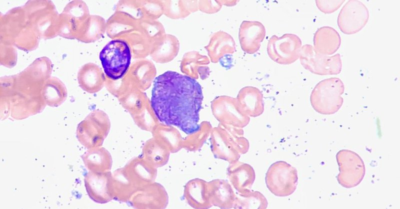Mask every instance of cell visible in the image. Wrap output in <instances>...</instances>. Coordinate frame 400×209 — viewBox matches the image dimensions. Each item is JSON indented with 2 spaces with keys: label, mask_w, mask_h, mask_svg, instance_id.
Returning a JSON list of instances; mask_svg holds the SVG:
<instances>
[{
  "label": "cell",
  "mask_w": 400,
  "mask_h": 209,
  "mask_svg": "<svg viewBox=\"0 0 400 209\" xmlns=\"http://www.w3.org/2000/svg\"><path fill=\"white\" fill-rule=\"evenodd\" d=\"M336 159L340 171L336 177L338 184L346 189L358 186L366 174L362 158L352 150L342 149L337 153Z\"/></svg>",
  "instance_id": "obj_4"
},
{
  "label": "cell",
  "mask_w": 400,
  "mask_h": 209,
  "mask_svg": "<svg viewBox=\"0 0 400 209\" xmlns=\"http://www.w3.org/2000/svg\"><path fill=\"white\" fill-rule=\"evenodd\" d=\"M368 19L369 11L367 7L360 1L350 0L340 11L337 23L342 33L350 35L361 30Z\"/></svg>",
  "instance_id": "obj_6"
},
{
  "label": "cell",
  "mask_w": 400,
  "mask_h": 209,
  "mask_svg": "<svg viewBox=\"0 0 400 209\" xmlns=\"http://www.w3.org/2000/svg\"><path fill=\"white\" fill-rule=\"evenodd\" d=\"M203 100L202 89L194 78L168 71L154 82L151 105L158 119L186 134L197 132Z\"/></svg>",
  "instance_id": "obj_1"
},
{
  "label": "cell",
  "mask_w": 400,
  "mask_h": 209,
  "mask_svg": "<svg viewBox=\"0 0 400 209\" xmlns=\"http://www.w3.org/2000/svg\"><path fill=\"white\" fill-rule=\"evenodd\" d=\"M299 57L302 66L313 74L330 75L341 72L342 61L339 53L332 56L319 54L312 45L305 44L300 48Z\"/></svg>",
  "instance_id": "obj_5"
},
{
  "label": "cell",
  "mask_w": 400,
  "mask_h": 209,
  "mask_svg": "<svg viewBox=\"0 0 400 209\" xmlns=\"http://www.w3.org/2000/svg\"><path fill=\"white\" fill-rule=\"evenodd\" d=\"M264 25L258 21L244 20L238 32V39L242 49L248 52L258 50L265 37Z\"/></svg>",
  "instance_id": "obj_9"
},
{
  "label": "cell",
  "mask_w": 400,
  "mask_h": 209,
  "mask_svg": "<svg viewBox=\"0 0 400 209\" xmlns=\"http://www.w3.org/2000/svg\"><path fill=\"white\" fill-rule=\"evenodd\" d=\"M345 0H316V3L321 11L331 13L338 10Z\"/></svg>",
  "instance_id": "obj_11"
},
{
  "label": "cell",
  "mask_w": 400,
  "mask_h": 209,
  "mask_svg": "<svg viewBox=\"0 0 400 209\" xmlns=\"http://www.w3.org/2000/svg\"><path fill=\"white\" fill-rule=\"evenodd\" d=\"M110 174L108 172L90 171L84 177V182L87 193L95 202L105 203L110 200Z\"/></svg>",
  "instance_id": "obj_8"
},
{
  "label": "cell",
  "mask_w": 400,
  "mask_h": 209,
  "mask_svg": "<svg viewBox=\"0 0 400 209\" xmlns=\"http://www.w3.org/2000/svg\"><path fill=\"white\" fill-rule=\"evenodd\" d=\"M344 91V85L340 79L331 77L318 82L310 96L313 109L322 115H332L342 106L344 99L341 96Z\"/></svg>",
  "instance_id": "obj_2"
},
{
  "label": "cell",
  "mask_w": 400,
  "mask_h": 209,
  "mask_svg": "<svg viewBox=\"0 0 400 209\" xmlns=\"http://www.w3.org/2000/svg\"><path fill=\"white\" fill-rule=\"evenodd\" d=\"M302 44L300 38L293 33H286L279 37L274 35L268 41V50L269 53L276 52L278 62L288 64L299 57Z\"/></svg>",
  "instance_id": "obj_7"
},
{
  "label": "cell",
  "mask_w": 400,
  "mask_h": 209,
  "mask_svg": "<svg viewBox=\"0 0 400 209\" xmlns=\"http://www.w3.org/2000/svg\"><path fill=\"white\" fill-rule=\"evenodd\" d=\"M100 59L106 76L113 80L118 79L125 74L130 65V48L124 40H112L100 52Z\"/></svg>",
  "instance_id": "obj_3"
},
{
  "label": "cell",
  "mask_w": 400,
  "mask_h": 209,
  "mask_svg": "<svg viewBox=\"0 0 400 209\" xmlns=\"http://www.w3.org/2000/svg\"><path fill=\"white\" fill-rule=\"evenodd\" d=\"M314 49L318 53L332 55L339 49L341 38L338 32L328 26L318 28L314 35Z\"/></svg>",
  "instance_id": "obj_10"
}]
</instances>
